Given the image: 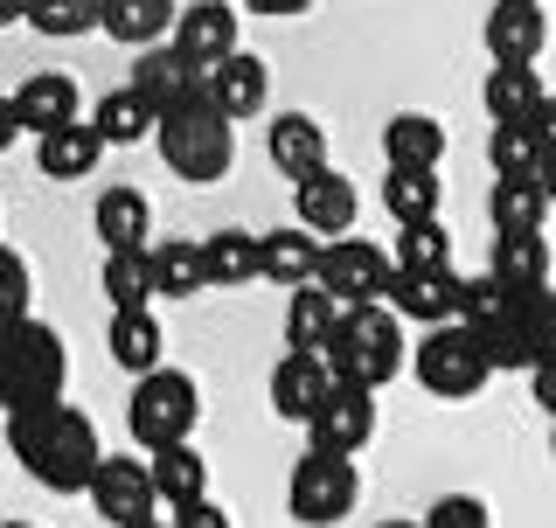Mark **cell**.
Listing matches in <instances>:
<instances>
[{
	"label": "cell",
	"mask_w": 556,
	"mask_h": 528,
	"mask_svg": "<svg viewBox=\"0 0 556 528\" xmlns=\"http://www.w3.org/2000/svg\"><path fill=\"white\" fill-rule=\"evenodd\" d=\"M439 202H445L439 167H390V181H382L390 223H425V216H439Z\"/></svg>",
	"instance_id": "cell-35"
},
{
	"label": "cell",
	"mask_w": 556,
	"mask_h": 528,
	"mask_svg": "<svg viewBox=\"0 0 556 528\" xmlns=\"http://www.w3.org/2000/svg\"><path fill=\"white\" fill-rule=\"evenodd\" d=\"M28 28L49 35V42L98 35V28H104V0H28Z\"/></svg>",
	"instance_id": "cell-37"
},
{
	"label": "cell",
	"mask_w": 556,
	"mask_h": 528,
	"mask_svg": "<svg viewBox=\"0 0 556 528\" xmlns=\"http://www.w3.org/2000/svg\"><path fill=\"white\" fill-rule=\"evenodd\" d=\"M549 460H556V417H549Z\"/></svg>",
	"instance_id": "cell-49"
},
{
	"label": "cell",
	"mask_w": 556,
	"mask_h": 528,
	"mask_svg": "<svg viewBox=\"0 0 556 528\" xmlns=\"http://www.w3.org/2000/svg\"><path fill=\"white\" fill-rule=\"evenodd\" d=\"M327 390H334V368H327V355H313V348H286V355H278V368H271V411L286 417H306L320 411L327 403Z\"/></svg>",
	"instance_id": "cell-16"
},
{
	"label": "cell",
	"mask_w": 556,
	"mask_h": 528,
	"mask_svg": "<svg viewBox=\"0 0 556 528\" xmlns=\"http://www.w3.org/2000/svg\"><path fill=\"white\" fill-rule=\"evenodd\" d=\"M202 257H208V286L216 292H243L251 278H265V264H257V230H208Z\"/></svg>",
	"instance_id": "cell-33"
},
{
	"label": "cell",
	"mask_w": 556,
	"mask_h": 528,
	"mask_svg": "<svg viewBox=\"0 0 556 528\" xmlns=\"http://www.w3.org/2000/svg\"><path fill=\"white\" fill-rule=\"evenodd\" d=\"M132 91L153 104V112H174V104H188L202 91V70L181 56L174 42H153V49H132Z\"/></svg>",
	"instance_id": "cell-17"
},
{
	"label": "cell",
	"mask_w": 556,
	"mask_h": 528,
	"mask_svg": "<svg viewBox=\"0 0 556 528\" xmlns=\"http://www.w3.org/2000/svg\"><path fill=\"white\" fill-rule=\"evenodd\" d=\"M139 528H174V521H161V515H153V521H139Z\"/></svg>",
	"instance_id": "cell-50"
},
{
	"label": "cell",
	"mask_w": 556,
	"mask_h": 528,
	"mask_svg": "<svg viewBox=\"0 0 556 528\" xmlns=\"http://www.w3.org/2000/svg\"><path fill=\"white\" fill-rule=\"evenodd\" d=\"M174 528H237V521L216 501H188V507H174Z\"/></svg>",
	"instance_id": "cell-42"
},
{
	"label": "cell",
	"mask_w": 556,
	"mask_h": 528,
	"mask_svg": "<svg viewBox=\"0 0 556 528\" xmlns=\"http://www.w3.org/2000/svg\"><path fill=\"white\" fill-rule=\"evenodd\" d=\"M480 348H486V362H494V376L501 368H543L556 355V292L549 286H521L515 306L480 334Z\"/></svg>",
	"instance_id": "cell-8"
},
{
	"label": "cell",
	"mask_w": 556,
	"mask_h": 528,
	"mask_svg": "<svg viewBox=\"0 0 556 528\" xmlns=\"http://www.w3.org/2000/svg\"><path fill=\"white\" fill-rule=\"evenodd\" d=\"M174 22H181V8L174 0H104V35L126 49H153L167 42Z\"/></svg>",
	"instance_id": "cell-30"
},
{
	"label": "cell",
	"mask_w": 556,
	"mask_h": 528,
	"mask_svg": "<svg viewBox=\"0 0 556 528\" xmlns=\"http://www.w3.org/2000/svg\"><path fill=\"white\" fill-rule=\"evenodd\" d=\"M147 257H153V292H161V299H202V292H216V286H208L202 243L167 237V243H147Z\"/></svg>",
	"instance_id": "cell-27"
},
{
	"label": "cell",
	"mask_w": 556,
	"mask_h": 528,
	"mask_svg": "<svg viewBox=\"0 0 556 528\" xmlns=\"http://www.w3.org/2000/svg\"><path fill=\"white\" fill-rule=\"evenodd\" d=\"M8 452L22 460V473L49 494H84L91 473L104 460L98 425L77 411V403H28V411H8Z\"/></svg>",
	"instance_id": "cell-1"
},
{
	"label": "cell",
	"mask_w": 556,
	"mask_h": 528,
	"mask_svg": "<svg viewBox=\"0 0 556 528\" xmlns=\"http://www.w3.org/2000/svg\"><path fill=\"white\" fill-rule=\"evenodd\" d=\"M535 161H543V139H535L529 118L486 133V167H494V174H535Z\"/></svg>",
	"instance_id": "cell-39"
},
{
	"label": "cell",
	"mask_w": 556,
	"mask_h": 528,
	"mask_svg": "<svg viewBox=\"0 0 556 528\" xmlns=\"http://www.w3.org/2000/svg\"><path fill=\"white\" fill-rule=\"evenodd\" d=\"M14 104H22V126L35 139L70 126V118H84V98H77V77H70V70H35V77H22Z\"/></svg>",
	"instance_id": "cell-22"
},
{
	"label": "cell",
	"mask_w": 556,
	"mask_h": 528,
	"mask_svg": "<svg viewBox=\"0 0 556 528\" xmlns=\"http://www.w3.org/2000/svg\"><path fill=\"white\" fill-rule=\"evenodd\" d=\"M98 161H104V133L91 126V118H70V126L35 139V167H42V181H91Z\"/></svg>",
	"instance_id": "cell-19"
},
{
	"label": "cell",
	"mask_w": 556,
	"mask_h": 528,
	"mask_svg": "<svg viewBox=\"0 0 556 528\" xmlns=\"http://www.w3.org/2000/svg\"><path fill=\"white\" fill-rule=\"evenodd\" d=\"M535 181H543V196L556 209V147H543V161H535Z\"/></svg>",
	"instance_id": "cell-47"
},
{
	"label": "cell",
	"mask_w": 556,
	"mask_h": 528,
	"mask_svg": "<svg viewBox=\"0 0 556 528\" xmlns=\"http://www.w3.org/2000/svg\"><path fill=\"white\" fill-rule=\"evenodd\" d=\"M0 528H28V521H0Z\"/></svg>",
	"instance_id": "cell-52"
},
{
	"label": "cell",
	"mask_w": 556,
	"mask_h": 528,
	"mask_svg": "<svg viewBox=\"0 0 556 528\" xmlns=\"http://www.w3.org/2000/svg\"><path fill=\"white\" fill-rule=\"evenodd\" d=\"M306 438H313L320 452H341V460H355V452L376 438V390H362V382H341V376H334L327 403L306 417Z\"/></svg>",
	"instance_id": "cell-11"
},
{
	"label": "cell",
	"mask_w": 556,
	"mask_h": 528,
	"mask_svg": "<svg viewBox=\"0 0 556 528\" xmlns=\"http://www.w3.org/2000/svg\"><path fill=\"white\" fill-rule=\"evenodd\" d=\"M104 348H112V362L126 368V376H147V368H161V355H167V334L153 320V306H126L104 327Z\"/></svg>",
	"instance_id": "cell-25"
},
{
	"label": "cell",
	"mask_w": 556,
	"mask_h": 528,
	"mask_svg": "<svg viewBox=\"0 0 556 528\" xmlns=\"http://www.w3.org/2000/svg\"><path fill=\"white\" fill-rule=\"evenodd\" d=\"M91 126L104 133V147H139V139H153L161 112H153V104L139 98L132 84H118V91H104V98L91 104Z\"/></svg>",
	"instance_id": "cell-34"
},
{
	"label": "cell",
	"mask_w": 556,
	"mask_h": 528,
	"mask_svg": "<svg viewBox=\"0 0 556 528\" xmlns=\"http://www.w3.org/2000/svg\"><path fill=\"white\" fill-rule=\"evenodd\" d=\"M28 126H22V104L14 98H0V153H14V139H22Z\"/></svg>",
	"instance_id": "cell-44"
},
{
	"label": "cell",
	"mask_w": 556,
	"mask_h": 528,
	"mask_svg": "<svg viewBox=\"0 0 556 528\" xmlns=\"http://www.w3.org/2000/svg\"><path fill=\"white\" fill-rule=\"evenodd\" d=\"M265 153H271V167L286 174V181H306V174L327 167V126L313 112H278L271 133H265Z\"/></svg>",
	"instance_id": "cell-20"
},
{
	"label": "cell",
	"mask_w": 556,
	"mask_h": 528,
	"mask_svg": "<svg viewBox=\"0 0 556 528\" xmlns=\"http://www.w3.org/2000/svg\"><path fill=\"white\" fill-rule=\"evenodd\" d=\"M486 272L501 286H549V237L543 230H494V251H486Z\"/></svg>",
	"instance_id": "cell-26"
},
{
	"label": "cell",
	"mask_w": 556,
	"mask_h": 528,
	"mask_svg": "<svg viewBox=\"0 0 556 528\" xmlns=\"http://www.w3.org/2000/svg\"><path fill=\"white\" fill-rule=\"evenodd\" d=\"M355 501H362V473H355V460H341V452H320V445H306L300 460H292L286 507H292V521H300V528H334V521L355 515Z\"/></svg>",
	"instance_id": "cell-7"
},
{
	"label": "cell",
	"mask_w": 556,
	"mask_h": 528,
	"mask_svg": "<svg viewBox=\"0 0 556 528\" xmlns=\"http://www.w3.org/2000/svg\"><path fill=\"white\" fill-rule=\"evenodd\" d=\"M327 368L341 382H362V390H382V382L404 376V320L390 313V299L341 306V327L327 341Z\"/></svg>",
	"instance_id": "cell-3"
},
{
	"label": "cell",
	"mask_w": 556,
	"mask_h": 528,
	"mask_svg": "<svg viewBox=\"0 0 556 528\" xmlns=\"http://www.w3.org/2000/svg\"><path fill=\"white\" fill-rule=\"evenodd\" d=\"M529 390H535V403H543V411L556 417V355H549L543 368H529Z\"/></svg>",
	"instance_id": "cell-43"
},
{
	"label": "cell",
	"mask_w": 556,
	"mask_h": 528,
	"mask_svg": "<svg viewBox=\"0 0 556 528\" xmlns=\"http://www.w3.org/2000/svg\"><path fill=\"white\" fill-rule=\"evenodd\" d=\"M549 98V84L535 77V63H494L480 84V104L494 126H515V118H535V104Z\"/></svg>",
	"instance_id": "cell-24"
},
{
	"label": "cell",
	"mask_w": 556,
	"mask_h": 528,
	"mask_svg": "<svg viewBox=\"0 0 556 528\" xmlns=\"http://www.w3.org/2000/svg\"><path fill=\"white\" fill-rule=\"evenodd\" d=\"M91 230L104 251H147L153 237V202L139 196V188H104V196L91 202Z\"/></svg>",
	"instance_id": "cell-23"
},
{
	"label": "cell",
	"mask_w": 556,
	"mask_h": 528,
	"mask_svg": "<svg viewBox=\"0 0 556 528\" xmlns=\"http://www.w3.org/2000/svg\"><path fill=\"white\" fill-rule=\"evenodd\" d=\"M153 147H161L167 174H181V181H223L237 161V126L208 104V91H195L188 104H174V112H161V126H153Z\"/></svg>",
	"instance_id": "cell-2"
},
{
	"label": "cell",
	"mask_w": 556,
	"mask_h": 528,
	"mask_svg": "<svg viewBox=\"0 0 556 528\" xmlns=\"http://www.w3.org/2000/svg\"><path fill=\"white\" fill-rule=\"evenodd\" d=\"M202 425V390H195V376L188 368H147V376L132 382V397H126V431L139 438L147 452H161V445H188Z\"/></svg>",
	"instance_id": "cell-5"
},
{
	"label": "cell",
	"mask_w": 556,
	"mask_h": 528,
	"mask_svg": "<svg viewBox=\"0 0 556 528\" xmlns=\"http://www.w3.org/2000/svg\"><path fill=\"white\" fill-rule=\"evenodd\" d=\"M425 528H494V515H486L480 494H439L431 515H425Z\"/></svg>",
	"instance_id": "cell-41"
},
{
	"label": "cell",
	"mask_w": 556,
	"mask_h": 528,
	"mask_svg": "<svg viewBox=\"0 0 556 528\" xmlns=\"http://www.w3.org/2000/svg\"><path fill=\"white\" fill-rule=\"evenodd\" d=\"M334 327H341V299L327 292V286L286 292V348H313V355H327Z\"/></svg>",
	"instance_id": "cell-29"
},
{
	"label": "cell",
	"mask_w": 556,
	"mask_h": 528,
	"mask_svg": "<svg viewBox=\"0 0 556 528\" xmlns=\"http://www.w3.org/2000/svg\"><path fill=\"white\" fill-rule=\"evenodd\" d=\"M390 278H396V257L382 251V243L355 237V230L320 243V278H313V286H327L341 306H369V299L390 292Z\"/></svg>",
	"instance_id": "cell-9"
},
{
	"label": "cell",
	"mask_w": 556,
	"mask_h": 528,
	"mask_svg": "<svg viewBox=\"0 0 556 528\" xmlns=\"http://www.w3.org/2000/svg\"><path fill=\"white\" fill-rule=\"evenodd\" d=\"M459 292H466V278L452 272V264H439V272H396L382 299H390V313H396V320L445 327V320H459Z\"/></svg>",
	"instance_id": "cell-12"
},
{
	"label": "cell",
	"mask_w": 556,
	"mask_h": 528,
	"mask_svg": "<svg viewBox=\"0 0 556 528\" xmlns=\"http://www.w3.org/2000/svg\"><path fill=\"white\" fill-rule=\"evenodd\" d=\"M167 42L195 70H216L223 56H237V8L230 0H195V8H181V22H174Z\"/></svg>",
	"instance_id": "cell-18"
},
{
	"label": "cell",
	"mask_w": 556,
	"mask_h": 528,
	"mask_svg": "<svg viewBox=\"0 0 556 528\" xmlns=\"http://www.w3.org/2000/svg\"><path fill=\"white\" fill-rule=\"evenodd\" d=\"M529 126H535V139H543V147H556V91H549L543 104H535V118H529Z\"/></svg>",
	"instance_id": "cell-46"
},
{
	"label": "cell",
	"mask_w": 556,
	"mask_h": 528,
	"mask_svg": "<svg viewBox=\"0 0 556 528\" xmlns=\"http://www.w3.org/2000/svg\"><path fill=\"white\" fill-rule=\"evenodd\" d=\"M28 299H35L28 257L14 243H0V320H28Z\"/></svg>",
	"instance_id": "cell-40"
},
{
	"label": "cell",
	"mask_w": 556,
	"mask_h": 528,
	"mask_svg": "<svg viewBox=\"0 0 556 528\" xmlns=\"http://www.w3.org/2000/svg\"><path fill=\"white\" fill-rule=\"evenodd\" d=\"M14 22H28V0H0V28H14Z\"/></svg>",
	"instance_id": "cell-48"
},
{
	"label": "cell",
	"mask_w": 556,
	"mask_h": 528,
	"mask_svg": "<svg viewBox=\"0 0 556 528\" xmlns=\"http://www.w3.org/2000/svg\"><path fill=\"white\" fill-rule=\"evenodd\" d=\"M292 216H300L313 237H348L355 216H362V196H355L348 174L320 167V174H306V181H292Z\"/></svg>",
	"instance_id": "cell-14"
},
{
	"label": "cell",
	"mask_w": 556,
	"mask_h": 528,
	"mask_svg": "<svg viewBox=\"0 0 556 528\" xmlns=\"http://www.w3.org/2000/svg\"><path fill=\"white\" fill-rule=\"evenodd\" d=\"M396 272H439V264H452V237H445V223L439 216H425V223H396Z\"/></svg>",
	"instance_id": "cell-38"
},
{
	"label": "cell",
	"mask_w": 556,
	"mask_h": 528,
	"mask_svg": "<svg viewBox=\"0 0 556 528\" xmlns=\"http://www.w3.org/2000/svg\"><path fill=\"white\" fill-rule=\"evenodd\" d=\"M0 341H8V320H0Z\"/></svg>",
	"instance_id": "cell-53"
},
{
	"label": "cell",
	"mask_w": 556,
	"mask_h": 528,
	"mask_svg": "<svg viewBox=\"0 0 556 528\" xmlns=\"http://www.w3.org/2000/svg\"><path fill=\"white\" fill-rule=\"evenodd\" d=\"M202 91H208V104H216L230 126H243V118L265 112V98H271V70H265V56L237 49V56H223L216 70H202Z\"/></svg>",
	"instance_id": "cell-15"
},
{
	"label": "cell",
	"mask_w": 556,
	"mask_h": 528,
	"mask_svg": "<svg viewBox=\"0 0 556 528\" xmlns=\"http://www.w3.org/2000/svg\"><path fill=\"white\" fill-rule=\"evenodd\" d=\"M98 286L104 299H112V313H126V306H153V257L147 251H104V272H98Z\"/></svg>",
	"instance_id": "cell-36"
},
{
	"label": "cell",
	"mask_w": 556,
	"mask_h": 528,
	"mask_svg": "<svg viewBox=\"0 0 556 528\" xmlns=\"http://www.w3.org/2000/svg\"><path fill=\"white\" fill-rule=\"evenodd\" d=\"M70 382V348L49 320H8L0 341V411H28V403H56Z\"/></svg>",
	"instance_id": "cell-4"
},
{
	"label": "cell",
	"mask_w": 556,
	"mask_h": 528,
	"mask_svg": "<svg viewBox=\"0 0 556 528\" xmlns=\"http://www.w3.org/2000/svg\"><path fill=\"white\" fill-rule=\"evenodd\" d=\"M480 42H486V56H494V63H535L549 49L543 0H494V8H486Z\"/></svg>",
	"instance_id": "cell-13"
},
{
	"label": "cell",
	"mask_w": 556,
	"mask_h": 528,
	"mask_svg": "<svg viewBox=\"0 0 556 528\" xmlns=\"http://www.w3.org/2000/svg\"><path fill=\"white\" fill-rule=\"evenodd\" d=\"M410 376L425 382L439 403H473L486 382H494V362H486L480 334L466 320H445V327H425L410 348Z\"/></svg>",
	"instance_id": "cell-6"
},
{
	"label": "cell",
	"mask_w": 556,
	"mask_h": 528,
	"mask_svg": "<svg viewBox=\"0 0 556 528\" xmlns=\"http://www.w3.org/2000/svg\"><path fill=\"white\" fill-rule=\"evenodd\" d=\"M382 161L390 167H439L445 161V126L431 112H396L382 126Z\"/></svg>",
	"instance_id": "cell-31"
},
{
	"label": "cell",
	"mask_w": 556,
	"mask_h": 528,
	"mask_svg": "<svg viewBox=\"0 0 556 528\" xmlns=\"http://www.w3.org/2000/svg\"><path fill=\"white\" fill-rule=\"evenodd\" d=\"M549 216V196L535 174H494V188H486V223L494 230H543Z\"/></svg>",
	"instance_id": "cell-32"
},
{
	"label": "cell",
	"mask_w": 556,
	"mask_h": 528,
	"mask_svg": "<svg viewBox=\"0 0 556 528\" xmlns=\"http://www.w3.org/2000/svg\"><path fill=\"white\" fill-rule=\"evenodd\" d=\"M382 528H425V521H382Z\"/></svg>",
	"instance_id": "cell-51"
},
{
	"label": "cell",
	"mask_w": 556,
	"mask_h": 528,
	"mask_svg": "<svg viewBox=\"0 0 556 528\" xmlns=\"http://www.w3.org/2000/svg\"><path fill=\"white\" fill-rule=\"evenodd\" d=\"M91 507L112 528H139V521H153L161 515V487H153V466L147 460H126V452H104L98 473H91Z\"/></svg>",
	"instance_id": "cell-10"
},
{
	"label": "cell",
	"mask_w": 556,
	"mask_h": 528,
	"mask_svg": "<svg viewBox=\"0 0 556 528\" xmlns=\"http://www.w3.org/2000/svg\"><path fill=\"white\" fill-rule=\"evenodd\" d=\"M147 466H153V487H161L167 515H174V507H188V501H208V460L195 452V438H188V445L147 452Z\"/></svg>",
	"instance_id": "cell-28"
},
{
	"label": "cell",
	"mask_w": 556,
	"mask_h": 528,
	"mask_svg": "<svg viewBox=\"0 0 556 528\" xmlns=\"http://www.w3.org/2000/svg\"><path fill=\"white\" fill-rule=\"evenodd\" d=\"M251 14H271V22H286V14H306L313 0H243Z\"/></svg>",
	"instance_id": "cell-45"
},
{
	"label": "cell",
	"mask_w": 556,
	"mask_h": 528,
	"mask_svg": "<svg viewBox=\"0 0 556 528\" xmlns=\"http://www.w3.org/2000/svg\"><path fill=\"white\" fill-rule=\"evenodd\" d=\"M320 243L327 237H313L306 223L300 230H265L257 237V264H265V286H278V292H300V286H313L320 278Z\"/></svg>",
	"instance_id": "cell-21"
}]
</instances>
